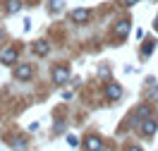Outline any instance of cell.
Wrapping results in <instances>:
<instances>
[{
    "label": "cell",
    "instance_id": "cell-1",
    "mask_svg": "<svg viewBox=\"0 0 158 151\" xmlns=\"http://www.w3.org/2000/svg\"><path fill=\"white\" fill-rule=\"evenodd\" d=\"M31 74H34V70H31V65H17V70H15V77L19 82H27V79H31Z\"/></svg>",
    "mask_w": 158,
    "mask_h": 151
},
{
    "label": "cell",
    "instance_id": "cell-2",
    "mask_svg": "<svg viewBox=\"0 0 158 151\" xmlns=\"http://www.w3.org/2000/svg\"><path fill=\"white\" fill-rule=\"evenodd\" d=\"M156 127H158V122H156V120H151V118L141 120V134H144V137H151V134L156 132Z\"/></svg>",
    "mask_w": 158,
    "mask_h": 151
},
{
    "label": "cell",
    "instance_id": "cell-3",
    "mask_svg": "<svg viewBox=\"0 0 158 151\" xmlns=\"http://www.w3.org/2000/svg\"><path fill=\"white\" fill-rule=\"evenodd\" d=\"M89 10H84V7H79V10H74L72 12V22H77V24H86L89 22Z\"/></svg>",
    "mask_w": 158,
    "mask_h": 151
},
{
    "label": "cell",
    "instance_id": "cell-4",
    "mask_svg": "<svg viewBox=\"0 0 158 151\" xmlns=\"http://www.w3.org/2000/svg\"><path fill=\"white\" fill-rule=\"evenodd\" d=\"M17 60V50L15 48H7L0 53V62H5V65H12V62Z\"/></svg>",
    "mask_w": 158,
    "mask_h": 151
},
{
    "label": "cell",
    "instance_id": "cell-5",
    "mask_svg": "<svg viewBox=\"0 0 158 151\" xmlns=\"http://www.w3.org/2000/svg\"><path fill=\"white\" fill-rule=\"evenodd\" d=\"M106 96H108L110 101H118L120 96H122V89H120L118 84H108V86H106Z\"/></svg>",
    "mask_w": 158,
    "mask_h": 151
},
{
    "label": "cell",
    "instance_id": "cell-6",
    "mask_svg": "<svg viewBox=\"0 0 158 151\" xmlns=\"http://www.w3.org/2000/svg\"><path fill=\"white\" fill-rule=\"evenodd\" d=\"M34 53H36V55H41V58H43V55H48V53H50V43H48V41H36Z\"/></svg>",
    "mask_w": 158,
    "mask_h": 151
},
{
    "label": "cell",
    "instance_id": "cell-7",
    "mask_svg": "<svg viewBox=\"0 0 158 151\" xmlns=\"http://www.w3.org/2000/svg\"><path fill=\"white\" fill-rule=\"evenodd\" d=\"M67 77H69L67 67H55V70H53V79L58 82V84H62V82H67Z\"/></svg>",
    "mask_w": 158,
    "mask_h": 151
},
{
    "label": "cell",
    "instance_id": "cell-8",
    "mask_svg": "<svg viewBox=\"0 0 158 151\" xmlns=\"http://www.w3.org/2000/svg\"><path fill=\"white\" fill-rule=\"evenodd\" d=\"M127 34H129V22H118V24H115V36L125 39Z\"/></svg>",
    "mask_w": 158,
    "mask_h": 151
},
{
    "label": "cell",
    "instance_id": "cell-9",
    "mask_svg": "<svg viewBox=\"0 0 158 151\" xmlns=\"http://www.w3.org/2000/svg\"><path fill=\"white\" fill-rule=\"evenodd\" d=\"M103 144H101V139H96V137H89V139L84 141V149H89V151H94V149H101Z\"/></svg>",
    "mask_w": 158,
    "mask_h": 151
},
{
    "label": "cell",
    "instance_id": "cell-10",
    "mask_svg": "<svg viewBox=\"0 0 158 151\" xmlns=\"http://www.w3.org/2000/svg\"><path fill=\"white\" fill-rule=\"evenodd\" d=\"M5 10L10 12V15H15V12L22 10V2H19V0H7V7H5Z\"/></svg>",
    "mask_w": 158,
    "mask_h": 151
},
{
    "label": "cell",
    "instance_id": "cell-11",
    "mask_svg": "<svg viewBox=\"0 0 158 151\" xmlns=\"http://www.w3.org/2000/svg\"><path fill=\"white\" fill-rule=\"evenodd\" d=\"M153 48H156V46H153V41H148V43H144V48H141V55H144V58H148V55L153 53Z\"/></svg>",
    "mask_w": 158,
    "mask_h": 151
},
{
    "label": "cell",
    "instance_id": "cell-12",
    "mask_svg": "<svg viewBox=\"0 0 158 151\" xmlns=\"http://www.w3.org/2000/svg\"><path fill=\"white\" fill-rule=\"evenodd\" d=\"M148 113H151V108H148V106H141V108H137V115H139V118H148Z\"/></svg>",
    "mask_w": 158,
    "mask_h": 151
},
{
    "label": "cell",
    "instance_id": "cell-13",
    "mask_svg": "<svg viewBox=\"0 0 158 151\" xmlns=\"http://www.w3.org/2000/svg\"><path fill=\"white\" fill-rule=\"evenodd\" d=\"M67 144H69V146H74V149H77V146H79V139L74 137V134H67Z\"/></svg>",
    "mask_w": 158,
    "mask_h": 151
},
{
    "label": "cell",
    "instance_id": "cell-14",
    "mask_svg": "<svg viewBox=\"0 0 158 151\" xmlns=\"http://www.w3.org/2000/svg\"><path fill=\"white\" fill-rule=\"evenodd\" d=\"M151 96H153V99H158V86H156V84L151 86Z\"/></svg>",
    "mask_w": 158,
    "mask_h": 151
},
{
    "label": "cell",
    "instance_id": "cell-15",
    "mask_svg": "<svg viewBox=\"0 0 158 151\" xmlns=\"http://www.w3.org/2000/svg\"><path fill=\"white\" fill-rule=\"evenodd\" d=\"M134 2H139V0H125V5H134Z\"/></svg>",
    "mask_w": 158,
    "mask_h": 151
},
{
    "label": "cell",
    "instance_id": "cell-16",
    "mask_svg": "<svg viewBox=\"0 0 158 151\" xmlns=\"http://www.w3.org/2000/svg\"><path fill=\"white\" fill-rule=\"evenodd\" d=\"M156 29H158V19H156Z\"/></svg>",
    "mask_w": 158,
    "mask_h": 151
},
{
    "label": "cell",
    "instance_id": "cell-17",
    "mask_svg": "<svg viewBox=\"0 0 158 151\" xmlns=\"http://www.w3.org/2000/svg\"><path fill=\"white\" fill-rule=\"evenodd\" d=\"M0 36H2V34H0Z\"/></svg>",
    "mask_w": 158,
    "mask_h": 151
}]
</instances>
